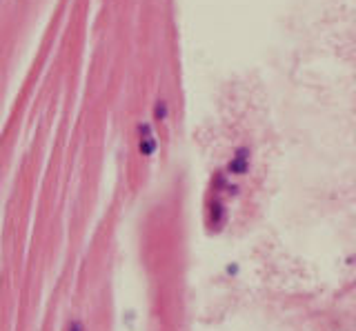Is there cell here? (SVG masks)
Returning <instances> with one entry per match:
<instances>
[{"label": "cell", "instance_id": "cell-1", "mask_svg": "<svg viewBox=\"0 0 356 331\" xmlns=\"http://www.w3.org/2000/svg\"><path fill=\"white\" fill-rule=\"evenodd\" d=\"M69 331H80V325H73V327H69Z\"/></svg>", "mask_w": 356, "mask_h": 331}]
</instances>
